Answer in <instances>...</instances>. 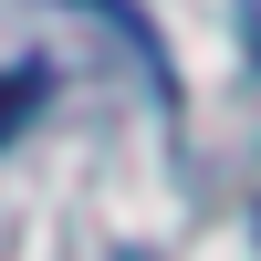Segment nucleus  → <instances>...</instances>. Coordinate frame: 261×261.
<instances>
[{"mask_svg":"<svg viewBox=\"0 0 261 261\" xmlns=\"http://www.w3.org/2000/svg\"><path fill=\"white\" fill-rule=\"evenodd\" d=\"M42 94H53V73H42V63H0V146L42 115Z\"/></svg>","mask_w":261,"mask_h":261,"instance_id":"obj_1","label":"nucleus"},{"mask_svg":"<svg viewBox=\"0 0 261 261\" xmlns=\"http://www.w3.org/2000/svg\"><path fill=\"white\" fill-rule=\"evenodd\" d=\"M125 261H136V251H125Z\"/></svg>","mask_w":261,"mask_h":261,"instance_id":"obj_2","label":"nucleus"}]
</instances>
